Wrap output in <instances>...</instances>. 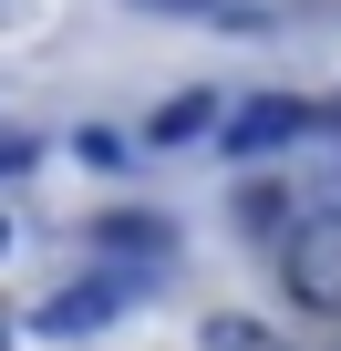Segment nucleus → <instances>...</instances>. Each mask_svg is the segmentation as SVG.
<instances>
[{
    "label": "nucleus",
    "instance_id": "nucleus-1",
    "mask_svg": "<svg viewBox=\"0 0 341 351\" xmlns=\"http://www.w3.org/2000/svg\"><path fill=\"white\" fill-rule=\"evenodd\" d=\"M279 289L320 320H341V207H300L279 238Z\"/></svg>",
    "mask_w": 341,
    "mask_h": 351
},
{
    "label": "nucleus",
    "instance_id": "nucleus-2",
    "mask_svg": "<svg viewBox=\"0 0 341 351\" xmlns=\"http://www.w3.org/2000/svg\"><path fill=\"white\" fill-rule=\"evenodd\" d=\"M300 134H320V104H290V93H248L238 114H217V145L228 155H279Z\"/></svg>",
    "mask_w": 341,
    "mask_h": 351
},
{
    "label": "nucleus",
    "instance_id": "nucleus-3",
    "mask_svg": "<svg viewBox=\"0 0 341 351\" xmlns=\"http://www.w3.org/2000/svg\"><path fill=\"white\" fill-rule=\"evenodd\" d=\"M93 248H104V279H165V258H176V228L165 217H104L93 228Z\"/></svg>",
    "mask_w": 341,
    "mask_h": 351
},
{
    "label": "nucleus",
    "instance_id": "nucleus-4",
    "mask_svg": "<svg viewBox=\"0 0 341 351\" xmlns=\"http://www.w3.org/2000/svg\"><path fill=\"white\" fill-rule=\"evenodd\" d=\"M114 310H124V279H83V289H52L32 320H42L52 341H83V330H104Z\"/></svg>",
    "mask_w": 341,
    "mask_h": 351
},
{
    "label": "nucleus",
    "instance_id": "nucleus-5",
    "mask_svg": "<svg viewBox=\"0 0 341 351\" xmlns=\"http://www.w3.org/2000/svg\"><path fill=\"white\" fill-rule=\"evenodd\" d=\"M228 217H238V228H248L259 248H279V238H290V217H300V197H290V186H269V176H248Z\"/></svg>",
    "mask_w": 341,
    "mask_h": 351
},
{
    "label": "nucleus",
    "instance_id": "nucleus-6",
    "mask_svg": "<svg viewBox=\"0 0 341 351\" xmlns=\"http://www.w3.org/2000/svg\"><path fill=\"white\" fill-rule=\"evenodd\" d=\"M134 11H165V21H217V32H248V21H269L259 0H134Z\"/></svg>",
    "mask_w": 341,
    "mask_h": 351
},
{
    "label": "nucleus",
    "instance_id": "nucleus-7",
    "mask_svg": "<svg viewBox=\"0 0 341 351\" xmlns=\"http://www.w3.org/2000/svg\"><path fill=\"white\" fill-rule=\"evenodd\" d=\"M207 351H290V341H279L269 320H248V310H217V320H207Z\"/></svg>",
    "mask_w": 341,
    "mask_h": 351
},
{
    "label": "nucleus",
    "instance_id": "nucleus-8",
    "mask_svg": "<svg viewBox=\"0 0 341 351\" xmlns=\"http://www.w3.org/2000/svg\"><path fill=\"white\" fill-rule=\"evenodd\" d=\"M207 124H217V104H207V93H176V104L155 114V145H187V134H207Z\"/></svg>",
    "mask_w": 341,
    "mask_h": 351
},
{
    "label": "nucleus",
    "instance_id": "nucleus-9",
    "mask_svg": "<svg viewBox=\"0 0 341 351\" xmlns=\"http://www.w3.org/2000/svg\"><path fill=\"white\" fill-rule=\"evenodd\" d=\"M73 155H83V165H134V145H124V134H104V124H93V134H73Z\"/></svg>",
    "mask_w": 341,
    "mask_h": 351
},
{
    "label": "nucleus",
    "instance_id": "nucleus-10",
    "mask_svg": "<svg viewBox=\"0 0 341 351\" xmlns=\"http://www.w3.org/2000/svg\"><path fill=\"white\" fill-rule=\"evenodd\" d=\"M32 165V134H0V176H21Z\"/></svg>",
    "mask_w": 341,
    "mask_h": 351
},
{
    "label": "nucleus",
    "instance_id": "nucleus-11",
    "mask_svg": "<svg viewBox=\"0 0 341 351\" xmlns=\"http://www.w3.org/2000/svg\"><path fill=\"white\" fill-rule=\"evenodd\" d=\"M0 248H11V217H0Z\"/></svg>",
    "mask_w": 341,
    "mask_h": 351
},
{
    "label": "nucleus",
    "instance_id": "nucleus-12",
    "mask_svg": "<svg viewBox=\"0 0 341 351\" xmlns=\"http://www.w3.org/2000/svg\"><path fill=\"white\" fill-rule=\"evenodd\" d=\"M0 351H11V341H0Z\"/></svg>",
    "mask_w": 341,
    "mask_h": 351
}]
</instances>
